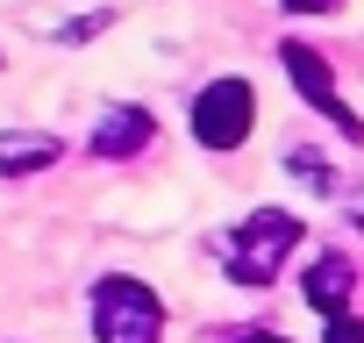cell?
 Here are the masks:
<instances>
[{"instance_id":"6da1fadb","label":"cell","mask_w":364,"mask_h":343,"mask_svg":"<svg viewBox=\"0 0 364 343\" xmlns=\"http://www.w3.org/2000/svg\"><path fill=\"white\" fill-rule=\"evenodd\" d=\"M293 250H300V215H286V208H257L222 236V265L236 286H272Z\"/></svg>"},{"instance_id":"7a4b0ae2","label":"cell","mask_w":364,"mask_h":343,"mask_svg":"<svg viewBox=\"0 0 364 343\" xmlns=\"http://www.w3.org/2000/svg\"><path fill=\"white\" fill-rule=\"evenodd\" d=\"M93 343H164V300L143 279L107 272L93 286Z\"/></svg>"},{"instance_id":"3957f363","label":"cell","mask_w":364,"mask_h":343,"mask_svg":"<svg viewBox=\"0 0 364 343\" xmlns=\"http://www.w3.org/2000/svg\"><path fill=\"white\" fill-rule=\"evenodd\" d=\"M257 129V86L250 79H208L193 100V143L200 150H236Z\"/></svg>"},{"instance_id":"277c9868","label":"cell","mask_w":364,"mask_h":343,"mask_svg":"<svg viewBox=\"0 0 364 343\" xmlns=\"http://www.w3.org/2000/svg\"><path fill=\"white\" fill-rule=\"evenodd\" d=\"M279 65H286V79L300 86V100L321 115V122H336L343 129V143H364V122H357V107L343 100V86H336V72H328V58L314 51V43H279Z\"/></svg>"},{"instance_id":"5b68a950","label":"cell","mask_w":364,"mask_h":343,"mask_svg":"<svg viewBox=\"0 0 364 343\" xmlns=\"http://www.w3.org/2000/svg\"><path fill=\"white\" fill-rule=\"evenodd\" d=\"M300 293H307V307L328 322V315H350V293H357V265L343 258V250H321L307 272H300Z\"/></svg>"},{"instance_id":"8992f818","label":"cell","mask_w":364,"mask_h":343,"mask_svg":"<svg viewBox=\"0 0 364 343\" xmlns=\"http://www.w3.org/2000/svg\"><path fill=\"white\" fill-rule=\"evenodd\" d=\"M150 143H157V115H150V107H114V115H100V129H93V157H107V164L143 157Z\"/></svg>"},{"instance_id":"52a82bcc","label":"cell","mask_w":364,"mask_h":343,"mask_svg":"<svg viewBox=\"0 0 364 343\" xmlns=\"http://www.w3.org/2000/svg\"><path fill=\"white\" fill-rule=\"evenodd\" d=\"M65 157V143L58 136H43V129H8L0 136V179H29V172H50Z\"/></svg>"},{"instance_id":"ba28073f","label":"cell","mask_w":364,"mask_h":343,"mask_svg":"<svg viewBox=\"0 0 364 343\" xmlns=\"http://www.w3.org/2000/svg\"><path fill=\"white\" fill-rule=\"evenodd\" d=\"M286 164H293V179H300V186H314V194H336V172L321 164V150H314V143H293V150H286Z\"/></svg>"},{"instance_id":"9c48e42d","label":"cell","mask_w":364,"mask_h":343,"mask_svg":"<svg viewBox=\"0 0 364 343\" xmlns=\"http://www.w3.org/2000/svg\"><path fill=\"white\" fill-rule=\"evenodd\" d=\"M321 343H364V322H357V315H328Z\"/></svg>"},{"instance_id":"30bf717a","label":"cell","mask_w":364,"mask_h":343,"mask_svg":"<svg viewBox=\"0 0 364 343\" xmlns=\"http://www.w3.org/2000/svg\"><path fill=\"white\" fill-rule=\"evenodd\" d=\"M93 29H107V15H86V22H65V29H58V43H86Z\"/></svg>"},{"instance_id":"8fae6325","label":"cell","mask_w":364,"mask_h":343,"mask_svg":"<svg viewBox=\"0 0 364 343\" xmlns=\"http://www.w3.org/2000/svg\"><path fill=\"white\" fill-rule=\"evenodd\" d=\"M279 8H286V15H336L343 0H279Z\"/></svg>"},{"instance_id":"7c38bea8","label":"cell","mask_w":364,"mask_h":343,"mask_svg":"<svg viewBox=\"0 0 364 343\" xmlns=\"http://www.w3.org/2000/svg\"><path fill=\"white\" fill-rule=\"evenodd\" d=\"M343 215H350V229L364 236V186H350V194H343Z\"/></svg>"},{"instance_id":"4fadbf2b","label":"cell","mask_w":364,"mask_h":343,"mask_svg":"<svg viewBox=\"0 0 364 343\" xmlns=\"http://www.w3.org/2000/svg\"><path fill=\"white\" fill-rule=\"evenodd\" d=\"M236 343H286V336H279V329H243Z\"/></svg>"}]
</instances>
